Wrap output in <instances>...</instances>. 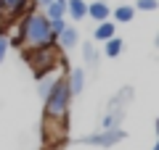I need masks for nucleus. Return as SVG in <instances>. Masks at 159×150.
Returning <instances> with one entry per match:
<instances>
[{"mask_svg": "<svg viewBox=\"0 0 159 150\" xmlns=\"http://www.w3.org/2000/svg\"><path fill=\"white\" fill-rule=\"evenodd\" d=\"M80 48H82V58H85V63H98L96 42H80Z\"/></svg>", "mask_w": 159, "mask_h": 150, "instance_id": "15", "label": "nucleus"}, {"mask_svg": "<svg viewBox=\"0 0 159 150\" xmlns=\"http://www.w3.org/2000/svg\"><path fill=\"white\" fill-rule=\"evenodd\" d=\"M88 19H93V21H106V19H111V8H109L106 0H93V3H88Z\"/></svg>", "mask_w": 159, "mask_h": 150, "instance_id": "8", "label": "nucleus"}, {"mask_svg": "<svg viewBox=\"0 0 159 150\" xmlns=\"http://www.w3.org/2000/svg\"><path fill=\"white\" fill-rule=\"evenodd\" d=\"M66 16L72 21L88 19V0H66Z\"/></svg>", "mask_w": 159, "mask_h": 150, "instance_id": "11", "label": "nucleus"}, {"mask_svg": "<svg viewBox=\"0 0 159 150\" xmlns=\"http://www.w3.org/2000/svg\"><path fill=\"white\" fill-rule=\"evenodd\" d=\"M27 58H29V66H32V71H34V77H45V74H51V71H56V66H58V53H56V48H45V50H34V53H27Z\"/></svg>", "mask_w": 159, "mask_h": 150, "instance_id": "3", "label": "nucleus"}, {"mask_svg": "<svg viewBox=\"0 0 159 150\" xmlns=\"http://www.w3.org/2000/svg\"><path fill=\"white\" fill-rule=\"evenodd\" d=\"M32 3H34L37 8H43V11H45V8H48V6L53 3V0H32Z\"/></svg>", "mask_w": 159, "mask_h": 150, "instance_id": "19", "label": "nucleus"}, {"mask_svg": "<svg viewBox=\"0 0 159 150\" xmlns=\"http://www.w3.org/2000/svg\"><path fill=\"white\" fill-rule=\"evenodd\" d=\"M125 140V132L122 129H101V132L90 134V137H82L85 145H98V148H111V145L122 142Z\"/></svg>", "mask_w": 159, "mask_h": 150, "instance_id": "5", "label": "nucleus"}, {"mask_svg": "<svg viewBox=\"0 0 159 150\" xmlns=\"http://www.w3.org/2000/svg\"><path fill=\"white\" fill-rule=\"evenodd\" d=\"M32 0H3V21H13V19H21L24 13L32 11Z\"/></svg>", "mask_w": 159, "mask_h": 150, "instance_id": "6", "label": "nucleus"}, {"mask_svg": "<svg viewBox=\"0 0 159 150\" xmlns=\"http://www.w3.org/2000/svg\"><path fill=\"white\" fill-rule=\"evenodd\" d=\"M16 40L27 53H34V50H45V48H56V37L51 32V21L43 11H29L21 16L19 21V32Z\"/></svg>", "mask_w": 159, "mask_h": 150, "instance_id": "1", "label": "nucleus"}, {"mask_svg": "<svg viewBox=\"0 0 159 150\" xmlns=\"http://www.w3.org/2000/svg\"><path fill=\"white\" fill-rule=\"evenodd\" d=\"M56 45H58L61 50H74V48L80 45V32H77L74 27H66V29L56 37Z\"/></svg>", "mask_w": 159, "mask_h": 150, "instance_id": "9", "label": "nucleus"}, {"mask_svg": "<svg viewBox=\"0 0 159 150\" xmlns=\"http://www.w3.org/2000/svg\"><path fill=\"white\" fill-rule=\"evenodd\" d=\"M111 19H114V24H130L133 19H135V6H117L111 11Z\"/></svg>", "mask_w": 159, "mask_h": 150, "instance_id": "12", "label": "nucleus"}, {"mask_svg": "<svg viewBox=\"0 0 159 150\" xmlns=\"http://www.w3.org/2000/svg\"><path fill=\"white\" fill-rule=\"evenodd\" d=\"M103 53H106L109 58H119L122 53H125V40L122 37H111L103 42Z\"/></svg>", "mask_w": 159, "mask_h": 150, "instance_id": "13", "label": "nucleus"}, {"mask_svg": "<svg viewBox=\"0 0 159 150\" xmlns=\"http://www.w3.org/2000/svg\"><path fill=\"white\" fill-rule=\"evenodd\" d=\"M159 8V0H135V11H143V13H154Z\"/></svg>", "mask_w": 159, "mask_h": 150, "instance_id": "16", "label": "nucleus"}, {"mask_svg": "<svg viewBox=\"0 0 159 150\" xmlns=\"http://www.w3.org/2000/svg\"><path fill=\"white\" fill-rule=\"evenodd\" d=\"M43 13H45L48 19H64L66 16V0H53Z\"/></svg>", "mask_w": 159, "mask_h": 150, "instance_id": "14", "label": "nucleus"}, {"mask_svg": "<svg viewBox=\"0 0 159 150\" xmlns=\"http://www.w3.org/2000/svg\"><path fill=\"white\" fill-rule=\"evenodd\" d=\"M48 21H51V32H53V37H58V34H61L64 29L69 27V24H66V16H64V19H48Z\"/></svg>", "mask_w": 159, "mask_h": 150, "instance_id": "17", "label": "nucleus"}, {"mask_svg": "<svg viewBox=\"0 0 159 150\" xmlns=\"http://www.w3.org/2000/svg\"><path fill=\"white\" fill-rule=\"evenodd\" d=\"M154 127H157V137H159V119H157V124H154Z\"/></svg>", "mask_w": 159, "mask_h": 150, "instance_id": "23", "label": "nucleus"}, {"mask_svg": "<svg viewBox=\"0 0 159 150\" xmlns=\"http://www.w3.org/2000/svg\"><path fill=\"white\" fill-rule=\"evenodd\" d=\"M0 21H3V0H0Z\"/></svg>", "mask_w": 159, "mask_h": 150, "instance_id": "22", "label": "nucleus"}, {"mask_svg": "<svg viewBox=\"0 0 159 150\" xmlns=\"http://www.w3.org/2000/svg\"><path fill=\"white\" fill-rule=\"evenodd\" d=\"M43 150H61V145H48V148H43Z\"/></svg>", "mask_w": 159, "mask_h": 150, "instance_id": "20", "label": "nucleus"}, {"mask_svg": "<svg viewBox=\"0 0 159 150\" xmlns=\"http://www.w3.org/2000/svg\"><path fill=\"white\" fill-rule=\"evenodd\" d=\"M154 45H157V48H159V32H157V37H154Z\"/></svg>", "mask_w": 159, "mask_h": 150, "instance_id": "21", "label": "nucleus"}, {"mask_svg": "<svg viewBox=\"0 0 159 150\" xmlns=\"http://www.w3.org/2000/svg\"><path fill=\"white\" fill-rule=\"evenodd\" d=\"M130 90H125L122 95H114V100L109 103L106 113H103V121H101V129H119V124H122V119H125V100H130Z\"/></svg>", "mask_w": 159, "mask_h": 150, "instance_id": "4", "label": "nucleus"}, {"mask_svg": "<svg viewBox=\"0 0 159 150\" xmlns=\"http://www.w3.org/2000/svg\"><path fill=\"white\" fill-rule=\"evenodd\" d=\"M111 37H117V24L114 21H101V24H96V32H93V42H106V40H111Z\"/></svg>", "mask_w": 159, "mask_h": 150, "instance_id": "10", "label": "nucleus"}, {"mask_svg": "<svg viewBox=\"0 0 159 150\" xmlns=\"http://www.w3.org/2000/svg\"><path fill=\"white\" fill-rule=\"evenodd\" d=\"M66 87H69V92H72V98H77V95H82V90H85V69H69V74L66 77Z\"/></svg>", "mask_w": 159, "mask_h": 150, "instance_id": "7", "label": "nucleus"}, {"mask_svg": "<svg viewBox=\"0 0 159 150\" xmlns=\"http://www.w3.org/2000/svg\"><path fill=\"white\" fill-rule=\"evenodd\" d=\"M6 56H8V40L0 34V66H3V61H6Z\"/></svg>", "mask_w": 159, "mask_h": 150, "instance_id": "18", "label": "nucleus"}, {"mask_svg": "<svg viewBox=\"0 0 159 150\" xmlns=\"http://www.w3.org/2000/svg\"><path fill=\"white\" fill-rule=\"evenodd\" d=\"M69 111H72V92H69V87H66V79L58 77L56 82H53L51 92L43 98V119H45L48 124L66 127Z\"/></svg>", "mask_w": 159, "mask_h": 150, "instance_id": "2", "label": "nucleus"}]
</instances>
